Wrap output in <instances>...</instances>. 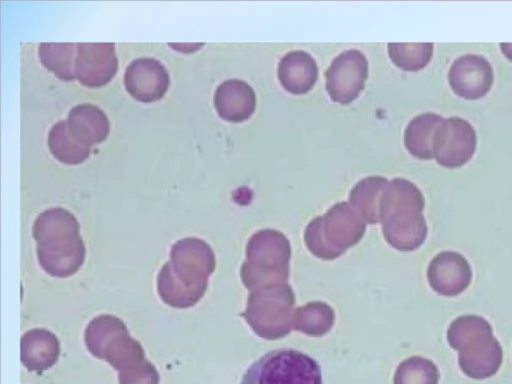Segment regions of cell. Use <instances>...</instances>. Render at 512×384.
<instances>
[{
    "mask_svg": "<svg viewBox=\"0 0 512 384\" xmlns=\"http://www.w3.org/2000/svg\"><path fill=\"white\" fill-rule=\"evenodd\" d=\"M84 341L94 357L107 361L118 372L119 384L159 383V374L146 359L141 344L118 317L104 314L93 318L85 329Z\"/></svg>",
    "mask_w": 512,
    "mask_h": 384,
    "instance_id": "6da1fadb",
    "label": "cell"
},
{
    "mask_svg": "<svg viewBox=\"0 0 512 384\" xmlns=\"http://www.w3.org/2000/svg\"><path fill=\"white\" fill-rule=\"evenodd\" d=\"M213 269L214 255L204 241L180 239L171 247L170 259L158 273V295L171 307H191L203 296Z\"/></svg>",
    "mask_w": 512,
    "mask_h": 384,
    "instance_id": "7a4b0ae2",
    "label": "cell"
},
{
    "mask_svg": "<svg viewBox=\"0 0 512 384\" xmlns=\"http://www.w3.org/2000/svg\"><path fill=\"white\" fill-rule=\"evenodd\" d=\"M32 234L37 258L42 269L57 278L75 274L85 260V246L75 216L62 207L40 213L34 221Z\"/></svg>",
    "mask_w": 512,
    "mask_h": 384,
    "instance_id": "3957f363",
    "label": "cell"
},
{
    "mask_svg": "<svg viewBox=\"0 0 512 384\" xmlns=\"http://www.w3.org/2000/svg\"><path fill=\"white\" fill-rule=\"evenodd\" d=\"M450 345L459 352L461 370L474 379L493 376L502 363V349L490 325L478 316H462L448 330Z\"/></svg>",
    "mask_w": 512,
    "mask_h": 384,
    "instance_id": "277c9868",
    "label": "cell"
},
{
    "mask_svg": "<svg viewBox=\"0 0 512 384\" xmlns=\"http://www.w3.org/2000/svg\"><path fill=\"white\" fill-rule=\"evenodd\" d=\"M240 384H323V381L317 360L293 348H278L255 360Z\"/></svg>",
    "mask_w": 512,
    "mask_h": 384,
    "instance_id": "5b68a950",
    "label": "cell"
},
{
    "mask_svg": "<svg viewBox=\"0 0 512 384\" xmlns=\"http://www.w3.org/2000/svg\"><path fill=\"white\" fill-rule=\"evenodd\" d=\"M476 142L475 130L467 120L449 117L443 120L437 130L434 158L445 168L461 167L472 158Z\"/></svg>",
    "mask_w": 512,
    "mask_h": 384,
    "instance_id": "8992f818",
    "label": "cell"
},
{
    "mask_svg": "<svg viewBox=\"0 0 512 384\" xmlns=\"http://www.w3.org/2000/svg\"><path fill=\"white\" fill-rule=\"evenodd\" d=\"M494 81L493 68L489 61L476 54L457 58L449 68L448 82L453 92L467 100L484 97Z\"/></svg>",
    "mask_w": 512,
    "mask_h": 384,
    "instance_id": "52a82bcc",
    "label": "cell"
},
{
    "mask_svg": "<svg viewBox=\"0 0 512 384\" xmlns=\"http://www.w3.org/2000/svg\"><path fill=\"white\" fill-rule=\"evenodd\" d=\"M117 69L113 43H77L75 76L82 85L102 87L113 79Z\"/></svg>",
    "mask_w": 512,
    "mask_h": 384,
    "instance_id": "ba28073f",
    "label": "cell"
},
{
    "mask_svg": "<svg viewBox=\"0 0 512 384\" xmlns=\"http://www.w3.org/2000/svg\"><path fill=\"white\" fill-rule=\"evenodd\" d=\"M169 84L170 77L167 69L154 58H138L125 70L126 91L142 103L160 100L167 92Z\"/></svg>",
    "mask_w": 512,
    "mask_h": 384,
    "instance_id": "9c48e42d",
    "label": "cell"
},
{
    "mask_svg": "<svg viewBox=\"0 0 512 384\" xmlns=\"http://www.w3.org/2000/svg\"><path fill=\"white\" fill-rule=\"evenodd\" d=\"M429 281L434 289L446 296H454L467 288L471 280L468 262L454 252H444L431 262Z\"/></svg>",
    "mask_w": 512,
    "mask_h": 384,
    "instance_id": "30bf717a",
    "label": "cell"
},
{
    "mask_svg": "<svg viewBox=\"0 0 512 384\" xmlns=\"http://www.w3.org/2000/svg\"><path fill=\"white\" fill-rule=\"evenodd\" d=\"M66 123L70 134L89 148L103 142L110 131V123L104 111L89 103L73 107Z\"/></svg>",
    "mask_w": 512,
    "mask_h": 384,
    "instance_id": "8fae6325",
    "label": "cell"
},
{
    "mask_svg": "<svg viewBox=\"0 0 512 384\" xmlns=\"http://www.w3.org/2000/svg\"><path fill=\"white\" fill-rule=\"evenodd\" d=\"M59 353L57 337L46 329L29 330L21 338V362L30 371L49 369L57 362Z\"/></svg>",
    "mask_w": 512,
    "mask_h": 384,
    "instance_id": "7c38bea8",
    "label": "cell"
},
{
    "mask_svg": "<svg viewBox=\"0 0 512 384\" xmlns=\"http://www.w3.org/2000/svg\"><path fill=\"white\" fill-rule=\"evenodd\" d=\"M444 118L435 113H425L414 118L406 131V146L409 151L421 158L434 157V141L438 128Z\"/></svg>",
    "mask_w": 512,
    "mask_h": 384,
    "instance_id": "4fadbf2b",
    "label": "cell"
},
{
    "mask_svg": "<svg viewBox=\"0 0 512 384\" xmlns=\"http://www.w3.org/2000/svg\"><path fill=\"white\" fill-rule=\"evenodd\" d=\"M38 54L42 65L59 79H76L77 43H41Z\"/></svg>",
    "mask_w": 512,
    "mask_h": 384,
    "instance_id": "5bb4252c",
    "label": "cell"
},
{
    "mask_svg": "<svg viewBox=\"0 0 512 384\" xmlns=\"http://www.w3.org/2000/svg\"><path fill=\"white\" fill-rule=\"evenodd\" d=\"M48 147L54 158L68 165L84 162L91 152V148L79 143L70 134L66 120L52 126L48 134Z\"/></svg>",
    "mask_w": 512,
    "mask_h": 384,
    "instance_id": "9a60e30c",
    "label": "cell"
},
{
    "mask_svg": "<svg viewBox=\"0 0 512 384\" xmlns=\"http://www.w3.org/2000/svg\"><path fill=\"white\" fill-rule=\"evenodd\" d=\"M437 367L428 359L413 357L402 362L395 373L394 384H438Z\"/></svg>",
    "mask_w": 512,
    "mask_h": 384,
    "instance_id": "2e32d148",
    "label": "cell"
},
{
    "mask_svg": "<svg viewBox=\"0 0 512 384\" xmlns=\"http://www.w3.org/2000/svg\"><path fill=\"white\" fill-rule=\"evenodd\" d=\"M404 52L401 60V66L407 70H418L425 67L431 59L433 44L420 43L401 45Z\"/></svg>",
    "mask_w": 512,
    "mask_h": 384,
    "instance_id": "e0dca14e",
    "label": "cell"
},
{
    "mask_svg": "<svg viewBox=\"0 0 512 384\" xmlns=\"http://www.w3.org/2000/svg\"><path fill=\"white\" fill-rule=\"evenodd\" d=\"M502 53L512 61V43H500Z\"/></svg>",
    "mask_w": 512,
    "mask_h": 384,
    "instance_id": "ac0fdd59",
    "label": "cell"
}]
</instances>
